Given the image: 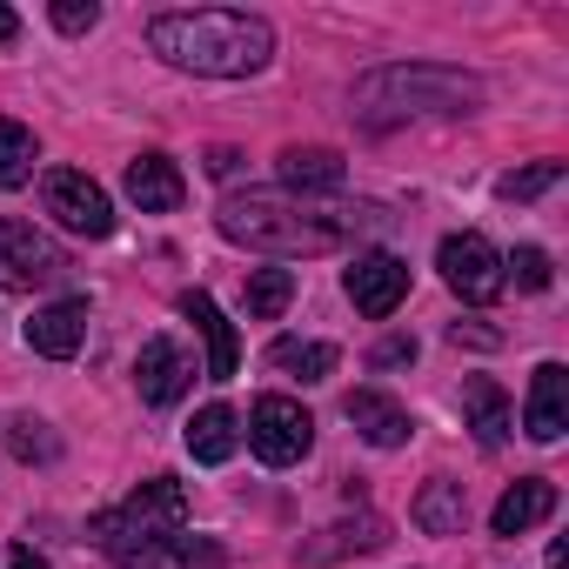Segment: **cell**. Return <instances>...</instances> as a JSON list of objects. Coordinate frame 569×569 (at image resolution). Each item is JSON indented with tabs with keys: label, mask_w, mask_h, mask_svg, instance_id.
I'll use <instances>...</instances> for the list:
<instances>
[{
	"label": "cell",
	"mask_w": 569,
	"mask_h": 569,
	"mask_svg": "<svg viewBox=\"0 0 569 569\" xmlns=\"http://www.w3.org/2000/svg\"><path fill=\"white\" fill-rule=\"evenodd\" d=\"M148 48L181 68V74H208V81H241L261 74L274 54V34L261 14H234V8H194V14H154Z\"/></svg>",
	"instance_id": "cell-1"
},
{
	"label": "cell",
	"mask_w": 569,
	"mask_h": 569,
	"mask_svg": "<svg viewBox=\"0 0 569 569\" xmlns=\"http://www.w3.org/2000/svg\"><path fill=\"white\" fill-rule=\"evenodd\" d=\"M221 234L241 241V248H261V254H281V261H296V254H329L342 248V221L316 214L309 201H281V194H234L221 201Z\"/></svg>",
	"instance_id": "cell-2"
},
{
	"label": "cell",
	"mask_w": 569,
	"mask_h": 569,
	"mask_svg": "<svg viewBox=\"0 0 569 569\" xmlns=\"http://www.w3.org/2000/svg\"><path fill=\"white\" fill-rule=\"evenodd\" d=\"M476 94L482 88L449 68H376L369 81H356V114L369 128H389L409 114H469Z\"/></svg>",
	"instance_id": "cell-3"
},
{
	"label": "cell",
	"mask_w": 569,
	"mask_h": 569,
	"mask_svg": "<svg viewBox=\"0 0 569 569\" xmlns=\"http://www.w3.org/2000/svg\"><path fill=\"white\" fill-rule=\"evenodd\" d=\"M88 529L121 569H221V549L201 536H181V529H128V522H114V509H101Z\"/></svg>",
	"instance_id": "cell-4"
},
{
	"label": "cell",
	"mask_w": 569,
	"mask_h": 569,
	"mask_svg": "<svg viewBox=\"0 0 569 569\" xmlns=\"http://www.w3.org/2000/svg\"><path fill=\"white\" fill-rule=\"evenodd\" d=\"M248 449H254L268 469L302 462V456L316 449V422H309V409L289 402V396H261V402L248 409Z\"/></svg>",
	"instance_id": "cell-5"
},
{
	"label": "cell",
	"mask_w": 569,
	"mask_h": 569,
	"mask_svg": "<svg viewBox=\"0 0 569 569\" xmlns=\"http://www.w3.org/2000/svg\"><path fill=\"white\" fill-rule=\"evenodd\" d=\"M41 194H48V214H54L68 234H88V241L114 234V201H108V188L88 181L81 168H48Z\"/></svg>",
	"instance_id": "cell-6"
},
{
	"label": "cell",
	"mask_w": 569,
	"mask_h": 569,
	"mask_svg": "<svg viewBox=\"0 0 569 569\" xmlns=\"http://www.w3.org/2000/svg\"><path fill=\"white\" fill-rule=\"evenodd\" d=\"M68 254L61 241H48L34 221H0V289H41V281H61Z\"/></svg>",
	"instance_id": "cell-7"
},
{
	"label": "cell",
	"mask_w": 569,
	"mask_h": 569,
	"mask_svg": "<svg viewBox=\"0 0 569 569\" xmlns=\"http://www.w3.org/2000/svg\"><path fill=\"white\" fill-rule=\"evenodd\" d=\"M436 261H442V281H449L462 302H476V309H482V302H496V296H502V254H496L482 234H449Z\"/></svg>",
	"instance_id": "cell-8"
},
{
	"label": "cell",
	"mask_w": 569,
	"mask_h": 569,
	"mask_svg": "<svg viewBox=\"0 0 569 569\" xmlns=\"http://www.w3.org/2000/svg\"><path fill=\"white\" fill-rule=\"evenodd\" d=\"M342 289H349V302L369 316V322H382V316H396L402 309V296H409V261L402 254H356V268L342 274Z\"/></svg>",
	"instance_id": "cell-9"
},
{
	"label": "cell",
	"mask_w": 569,
	"mask_h": 569,
	"mask_svg": "<svg viewBox=\"0 0 569 569\" xmlns=\"http://www.w3.org/2000/svg\"><path fill=\"white\" fill-rule=\"evenodd\" d=\"M188 356L168 342V336H148L141 342V356H134V389H141V402L148 409H168V402H181L188 396Z\"/></svg>",
	"instance_id": "cell-10"
},
{
	"label": "cell",
	"mask_w": 569,
	"mask_h": 569,
	"mask_svg": "<svg viewBox=\"0 0 569 569\" xmlns=\"http://www.w3.org/2000/svg\"><path fill=\"white\" fill-rule=\"evenodd\" d=\"M81 342H88V302H48V309L28 316V349L34 356L68 362V356H81Z\"/></svg>",
	"instance_id": "cell-11"
},
{
	"label": "cell",
	"mask_w": 569,
	"mask_h": 569,
	"mask_svg": "<svg viewBox=\"0 0 569 569\" xmlns=\"http://www.w3.org/2000/svg\"><path fill=\"white\" fill-rule=\"evenodd\" d=\"M522 429H529L536 442H556V436L569 429V369H562V362H542V369L529 376V402H522Z\"/></svg>",
	"instance_id": "cell-12"
},
{
	"label": "cell",
	"mask_w": 569,
	"mask_h": 569,
	"mask_svg": "<svg viewBox=\"0 0 569 569\" xmlns=\"http://www.w3.org/2000/svg\"><path fill=\"white\" fill-rule=\"evenodd\" d=\"M342 416H349V422H356V436H362V442H376V449H402V442L416 436L409 409H402V402H389L382 389H356V396L342 402Z\"/></svg>",
	"instance_id": "cell-13"
},
{
	"label": "cell",
	"mask_w": 569,
	"mask_h": 569,
	"mask_svg": "<svg viewBox=\"0 0 569 569\" xmlns=\"http://www.w3.org/2000/svg\"><path fill=\"white\" fill-rule=\"evenodd\" d=\"M114 522H128V529H188V489L174 476H154L114 509Z\"/></svg>",
	"instance_id": "cell-14"
},
{
	"label": "cell",
	"mask_w": 569,
	"mask_h": 569,
	"mask_svg": "<svg viewBox=\"0 0 569 569\" xmlns=\"http://www.w3.org/2000/svg\"><path fill=\"white\" fill-rule=\"evenodd\" d=\"M181 316H188L194 336L208 342V382H234V369H241V342H234V329L221 322V309H214L201 289H188V296H181Z\"/></svg>",
	"instance_id": "cell-15"
},
{
	"label": "cell",
	"mask_w": 569,
	"mask_h": 569,
	"mask_svg": "<svg viewBox=\"0 0 569 569\" xmlns=\"http://www.w3.org/2000/svg\"><path fill=\"white\" fill-rule=\"evenodd\" d=\"M542 516H556V482L522 476V482H509V489H502V502L489 509V529H496V536H529Z\"/></svg>",
	"instance_id": "cell-16"
},
{
	"label": "cell",
	"mask_w": 569,
	"mask_h": 569,
	"mask_svg": "<svg viewBox=\"0 0 569 569\" xmlns=\"http://www.w3.org/2000/svg\"><path fill=\"white\" fill-rule=\"evenodd\" d=\"M181 194H188V181H181V168H174L168 154L128 161V201H134L141 214H168V208H181Z\"/></svg>",
	"instance_id": "cell-17"
},
{
	"label": "cell",
	"mask_w": 569,
	"mask_h": 569,
	"mask_svg": "<svg viewBox=\"0 0 569 569\" xmlns=\"http://www.w3.org/2000/svg\"><path fill=\"white\" fill-rule=\"evenodd\" d=\"M462 416H469V429H476L482 449H502V436H509V396H502L489 376L462 382Z\"/></svg>",
	"instance_id": "cell-18"
},
{
	"label": "cell",
	"mask_w": 569,
	"mask_h": 569,
	"mask_svg": "<svg viewBox=\"0 0 569 569\" xmlns=\"http://www.w3.org/2000/svg\"><path fill=\"white\" fill-rule=\"evenodd\" d=\"M234 442H241V416H234L228 402H208V409L188 422V456H194V462H228Z\"/></svg>",
	"instance_id": "cell-19"
},
{
	"label": "cell",
	"mask_w": 569,
	"mask_h": 569,
	"mask_svg": "<svg viewBox=\"0 0 569 569\" xmlns=\"http://www.w3.org/2000/svg\"><path fill=\"white\" fill-rule=\"evenodd\" d=\"M281 181L302 188V194H336V188L349 181V168H342V154H329V148H289V154H281Z\"/></svg>",
	"instance_id": "cell-20"
},
{
	"label": "cell",
	"mask_w": 569,
	"mask_h": 569,
	"mask_svg": "<svg viewBox=\"0 0 569 569\" xmlns=\"http://www.w3.org/2000/svg\"><path fill=\"white\" fill-rule=\"evenodd\" d=\"M268 362H274L281 376H296V382H329V376H336V349H329V342H302V336L268 342Z\"/></svg>",
	"instance_id": "cell-21"
},
{
	"label": "cell",
	"mask_w": 569,
	"mask_h": 569,
	"mask_svg": "<svg viewBox=\"0 0 569 569\" xmlns=\"http://www.w3.org/2000/svg\"><path fill=\"white\" fill-rule=\"evenodd\" d=\"M462 516H469V496H462V482H449V476H436V482L416 496V522H422L429 536H456Z\"/></svg>",
	"instance_id": "cell-22"
},
{
	"label": "cell",
	"mask_w": 569,
	"mask_h": 569,
	"mask_svg": "<svg viewBox=\"0 0 569 569\" xmlns=\"http://www.w3.org/2000/svg\"><path fill=\"white\" fill-rule=\"evenodd\" d=\"M289 302H296V268H254L248 274V316L254 322H274Z\"/></svg>",
	"instance_id": "cell-23"
},
{
	"label": "cell",
	"mask_w": 569,
	"mask_h": 569,
	"mask_svg": "<svg viewBox=\"0 0 569 569\" xmlns=\"http://www.w3.org/2000/svg\"><path fill=\"white\" fill-rule=\"evenodd\" d=\"M34 128H21V121H0V188H21V181H34Z\"/></svg>",
	"instance_id": "cell-24"
},
{
	"label": "cell",
	"mask_w": 569,
	"mask_h": 569,
	"mask_svg": "<svg viewBox=\"0 0 569 569\" xmlns=\"http://www.w3.org/2000/svg\"><path fill=\"white\" fill-rule=\"evenodd\" d=\"M562 181V161H536V168H522V174H502V194L509 201H536L542 188H556Z\"/></svg>",
	"instance_id": "cell-25"
},
{
	"label": "cell",
	"mask_w": 569,
	"mask_h": 569,
	"mask_svg": "<svg viewBox=\"0 0 569 569\" xmlns=\"http://www.w3.org/2000/svg\"><path fill=\"white\" fill-rule=\"evenodd\" d=\"M509 268H516V289H529V296H542V289H549V254H542V248H516V261H509Z\"/></svg>",
	"instance_id": "cell-26"
},
{
	"label": "cell",
	"mask_w": 569,
	"mask_h": 569,
	"mask_svg": "<svg viewBox=\"0 0 569 569\" xmlns=\"http://www.w3.org/2000/svg\"><path fill=\"white\" fill-rule=\"evenodd\" d=\"M41 429H48V422H14V436H8V442H14V456H21V462H48V456H54V436H41Z\"/></svg>",
	"instance_id": "cell-27"
},
{
	"label": "cell",
	"mask_w": 569,
	"mask_h": 569,
	"mask_svg": "<svg viewBox=\"0 0 569 569\" xmlns=\"http://www.w3.org/2000/svg\"><path fill=\"white\" fill-rule=\"evenodd\" d=\"M94 21H101L94 0H54V28H61V34H88Z\"/></svg>",
	"instance_id": "cell-28"
},
{
	"label": "cell",
	"mask_w": 569,
	"mask_h": 569,
	"mask_svg": "<svg viewBox=\"0 0 569 569\" xmlns=\"http://www.w3.org/2000/svg\"><path fill=\"white\" fill-rule=\"evenodd\" d=\"M402 362H416V336H389L376 349V369H402Z\"/></svg>",
	"instance_id": "cell-29"
},
{
	"label": "cell",
	"mask_w": 569,
	"mask_h": 569,
	"mask_svg": "<svg viewBox=\"0 0 569 569\" xmlns=\"http://www.w3.org/2000/svg\"><path fill=\"white\" fill-rule=\"evenodd\" d=\"M449 336H456V342H476V349H496V342H502L496 329H476V322H456Z\"/></svg>",
	"instance_id": "cell-30"
},
{
	"label": "cell",
	"mask_w": 569,
	"mask_h": 569,
	"mask_svg": "<svg viewBox=\"0 0 569 569\" xmlns=\"http://www.w3.org/2000/svg\"><path fill=\"white\" fill-rule=\"evenodd\" d=\"M234 161H241L234 148H214V154H208V168H214V174H234Z\"/></svg>",
	"instance_id": "cell-31"
},
{
	"label": "cell",
	"mask_w": 569,
	"mask_h": 569,
	"mask_svg": "<svg viewBox=\"0 0 569 569\" xmlns=\"http://www.w3.org/2000/svg\"><path fill=\"white\" fill-rule=\"evenodd\" d=\"M14 34H21V21H14V8H0V48H8Z\"/></svg>",
	"instance_id": "cell-32"
},
{
	"label": "cell",
	"mask_w": 569,
	"mask_h": 569,
	"mask_svg": "<svg viewBox=\"0 0 569 569\" xmlns=\"http://www.w3.org/2000/svg\"><path fill=\"white\" fill-rule=\"evenodd\" d=\"M8 569H41V556H34V549H28V542H21V549H14V562H8Z\"/></svg>",
	"instance_id": "cell-33"
}]
</instances>
